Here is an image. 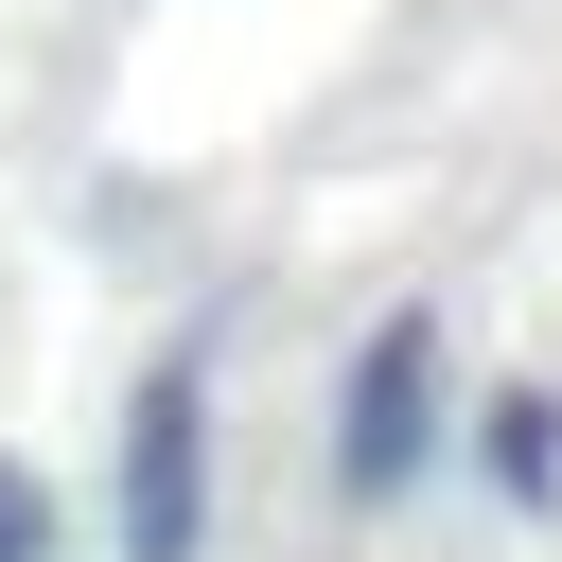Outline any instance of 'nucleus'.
Listing matches in <instances>:
<instances>
[{
	"label": "nucleus",
	"instance_id": "obj_1",
	"mask_svg": "<svg viewBox=\"0 0 562 562\" xmlns=\"http://www.w3.org/2000/svg\"><path fill=\"white\" fill-rule=\"evenodd\" d=\"M422 439H439V316H386V334L351 351V404H334V474H351V509H386V492L422 474Z\"/></svg>",
	"mask_w": 562,
	"mask_h": 562
},
{
	"label": "nucleus",
	"instance_id": "obj_2",
	"mask_svg": "<svg viewBox=\"0 0 562 562\" xmlns=\"http://www.w3.org/2000/svg\"><path fill=\"white\" fill-rule=\"evenodd\" d=\"M193 457H211V369L158 351L123 404V562H193Z\"/></svg>",
	"mask_w": 562,
	"mask_h": 562
},
{
	"label": "nucleus",
	"instance_id": "obj_3",
	"mask_svg": "<svg viewBox=\"0 0 562 562\" xmlns=\"http://www.w3.org/2000/svg\"><path fill=\"white\" fill-rule=\"evenodd\" d=\"M492 492H509V509L562 492V404H544V386H492Z\"/></svg>",
	"mask_w": 562,
	"mask_h": 562
},
{
	"label": "nucleus",
	"instance_id": "obj_4",
	"mask_svg": "<svg viewBox=\"0 0 562 562\" xmlns=\"http://www.w3.org/2000/svg\"><path fill=\"white\" fill-rule=\"evenodd\" d=\"M0 562H53V492H35L18 457H0Z\"/></svg>",
	"mask_w": 562,
	"mask_h": 562
}]
</instances>
